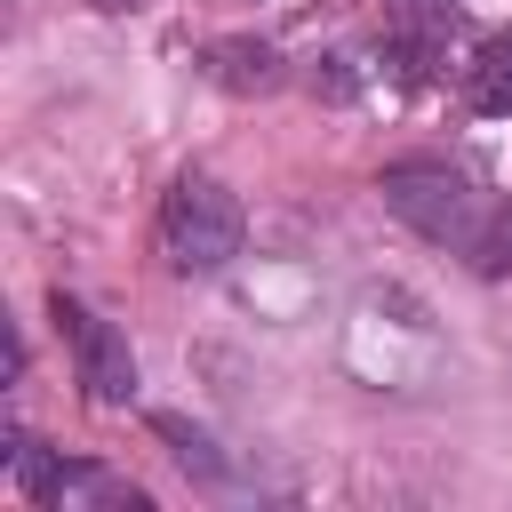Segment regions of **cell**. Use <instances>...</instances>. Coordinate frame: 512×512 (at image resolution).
I'll return each mask as SVG.
<instances>
[{
    "instance_id": "1",
    "label": "cell",
    "mask_w": 512,
    "mask_h": 512,
    "mask_svg": "<svg viewBox=\"0 0 512 512\" xmlns=\"http://www.w3.org/2000/svg\"><path fill=\"white\" fill-rule=\"evenodd\" d=\"M160 256L176 272H224L240 256V200L216 176H176L160 200Z\"/></svg>"
},
{
    "instance_id": "2",
    "label": "cell",
    "mask_w": 512,
    "mask_h": 512,
    "mask_svg": "<svg viewBox=\"0 0 512 512\" xmlns=\"http://www.w3.org/2000/svg\"><path fill=\"white\" fill-rule=\"evenodd\" d=\"M56 328H64V344H72V368H80L88 400H96V408H120V400L136 392V352H128V336H120L112 320H96L88 304H72V296H56Z\"/></svg>"
},
{
    "instance_id": "3",
    "label": "cell",
    "mask_w": 512,
    "mask_h": 512,
    "mask_svg": "<svg viewBox=\"0 0 512 512\" xmlns=\"http://www.w3.org/2000/svg\"><path fill=\"white\" fill-rule=\"evenodd\" d=\"M384 208L408 216L432 240H472V184L448 168H392L384 176Z\"/></svg>"
},
{
    "instance_id": "4",
    "label": "cell",
    "mask_w": 512,
    "mask_h": 512,
    "mask_svg": "<svg viewBox=\"0 0 512 512\" xmlns=\"http://www.w3.org/2000/svg\"><path fill=\"white\" fill-rule=\"evenodd\" d=\"M208 80L232 88V96H256V88L280 80V56H272L264 40H216V48H208Z\"/></svg>"
},
{
    "instance_id": "5",
    "label": "cell",
    "mask_w": 512,
    "mask_h": 512,
    "mask_svg": "<svg viewBox=\"0 0 512 512\" xmlns=\"http://www.w3.org/2000/svg\"><path fill=\"white\" fill-rule=\"evenodd\" d=\"M464 96H472V112H512V32H496V40L472 48Z\"/></svg>"
},
{
    "instance_id": "6",
    "label": "cell",
    "mask_w": 512,
    "mask_h": 512,
    "mask_svg": "<svg viewBox=\"0 0 512 512\" xmlns=\"http://www.w3.org/2000/svg\"><path fill=\"white\" fill-rule=\"evenodd\" d=\"M472 256H480V272H512V208H496V216L472 232Z\"/></svg>"
},
{
    "instance_id": "7",
    "label": "cell",
    "mask_w": 512,
    "mask_h": 512,
    "mask_svg": "<svg viewBox=\"0 0 512 512\" xmlns=\"http://www.w3.org/2000/svg\"><path fill=\"white\" fill-rule=\"evenodd\" d=\"M96 8H136V0H96Z\"/></svg>"
}]
</instances>
